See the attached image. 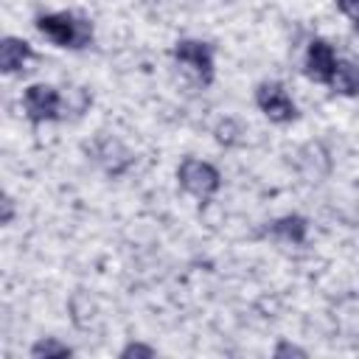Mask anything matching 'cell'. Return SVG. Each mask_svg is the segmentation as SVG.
I'll use <instances>...</instances> for the list:
<instances>
[{
	"instance_id": "cell-1",
	"label": "cell",
	"mask_w": 359,
	"mask_h": 359,
	"mask_svg": "<svg viewBox=\"0 0 359 359\" xmlns=\"http://www.w3.org/2000/svg\"><path fill=\"white\" fill-rule=\"evenodd\" d=\"M36 28L59 48H84L93 39V25L70 11L42 14V17H36Z\"/></svg>"
},
{
	"instance_id": "cell-2",
	"label": "cell",
	"mask_w": 359,
	"mask_h": 359,
	"mask_svg": "<svg viewBox=\"0 0 359 359\" xmlns=\"http://www.w3.org/2000/svg\"><path fill=\"white\" fill-rule=\"evenodd\" d=\"M177 180H180L182 191H188V194L196 196L199 202H208V199L219 191V185H222L219 171H216L210 163L196 160V157H185V160L180 163Z\"/></svg>"
},
{
	"instance_id": "cell-3",
	"label": "cell",
	"mask_w": 359,
	"mask_h": 359,
	"mask_svg": "<svg viewBox=\"0 0 359 359\" xmlns=\"http://www.w3.org/2000/svg\"><path fill=\"white\" fill-rule=\"evenodd\" d=\"M255 104H258V109H261L269 121H275V123H289V121L297 118L294 101L289 98V93L283 90V84H278V81H264V84L255 90Z\"/></svg>"
},
{
	"instance_id": "cell-4",
	"label": "cell",
	"mask_w": 359,
	"mask_h": 359,
	"mask_svg": "<svg viewBox=\"0 0 359 359\" xmlns=\"http://www.w3.org/2000/svg\"><path fill=\"white\" fill-rule=\"evenodd\" d=\"M22 107L25 115L31 118V123H45V121H56L62 118V95L50 87V84H31L22 95Z\"/></svg>"
},
{
	"instance_id": "cell-5",
	"label": "cell",
	"mask_w": 359,
	"mask_h": 359,
	"mask_svg": "<svg viewBox=\"0 0 359 359\" xmlns=\"http://www.w3.org/2000/svg\"><path fill=\"white\" fill-rule=\"evenodd\" d=\"M174 59L188 67L202 84H210L213 81V53L205 42H196V39H182L177 42L174 48Z\"/></svg>"
},
{
	"instance_id": "cell-6",
	"label": "cell",
	"mask_w": 359,
	"mask_h": 359,
	"mask_svg": "<svg viewBox=\"0 0 359 359\" xmlns=\"http://www.w3.org/2000/svg\"><path fill=\"white\" fill-rule=\"evenodd\" d=\"M334 70H337L334 48L325 39H311L306 50V76L317 84H331Z\"/></svg>"
},
{
	"instance_id": "cell-7",
	"label": "cell",
	"mask_w": 359,
	"mask_h": 359,
	"mask_svg": "<svg viewBox=\"0 0 359 359\" xmlns=\"http://www.w3.org/2000/svg\"><path fill=\"white\" fill-rule=\"evenodd\" d=\"M28 59H34V50L25 39L17 36H6L0 42V70L3 73H17Z\"/></svg>"
},
{
	"instance_id": "cell-8",
	"label": "cell",
	"mask_w": 359,
	"mask_h": 359,
	"mask_svg": "<svg viewBox=\"0 0 359 359\" xmlns=\"http://www.w3.org/2000/svg\"><path fill=\"white\" fill-rule=\"evenodd\" d=\"M95 157H98V160L104 163V168L112 171V174H121V171L129 165V151H126L118 140H112V137H101V140H98Z\"/></svg>"
},
{
	"instance_id": "cell-9",
	"label": "cell",
	"mask_w": 359,
	"mask_h": 359,
	"mask_svg": "<svg viewBox=\"0 0 359 359\" xmlns=\"http://www.w3.org/2000/svg\"><path fill=\"white\" fill-rule=\"evenodd\" d=\"M331 87L342 95H359V67L353 62H337V70H334V79H331Z\"/></svg>"
},
{
	"instance_id": "cell-10",
	"label": "cell",
	"mask_w": 359,
	"mask_h": 359,
	"mask_svg": "<svg viewBox=\"0 0 359 359\" xmlns=\"http://www.w3.org/2000/svg\"><path fill=\"white\" fill-rule=\"evenodd\" d=\"M278 238H283V241H292V244H303L306 241V230H309V224H306V219L303 216H283V219H278V222H272V227H269Z\"/></svg>"
},
{
	"instance_id": "cell-11",
	"label": "cell",
	"mask_w": 359,
	"mask_h": 359,
	"mask_svg": "<svg viewBox=\"0 0 359 359\" xmlns=\"http://www.w3.org/2000/svg\"><path fill=\"white\" fill-rule=\"evenodd\" d=\"M73 351L67 348V345H62V342H56V339H39V342H34V348H31V356H36V359H42V356H70Z\"/></svg>"
},
{
	"instance_id": "cell-12",
	"label": "cell",
	"mask_w": 359,
	"mask_h": 359,
	"mask_svg": "<svg viewBox=\"0 0 359 359\" xmlns=\"http://www.w3.org/2000/svg\"><path fill=\"white\" fill-rule=\"evenodd\" d=\"M121 356H123V359H129V356H154V348L140 345V342H132V345H126V348L121 351Z\"/></svg>"
},
{
	"instance_id": "cell-13",
	"label": "cell",
	"mask_w": 359,
	"mask_h": 359,
	"mask_svg": "<svg viewBox=\"0 0 359 359\" xmlns=\"http://www.w3.org/2000/svg\"><path fill=\"white\" fill-rule=\"evenodd\" d=\"M337 6H339L342 14H348L351 20L359 22V0H337Z\"/></svg>"
},
{
	"instance_id": "cell-14",
	"label": "cell",
	"mask_w": 359,
	"mask_h": 359,
	"mask_svg": "<svg viewBox=\"0 0 359 359\" xmlns=\"http://www.w3.org/2000/svg\"><path fill=\"white\" fill-rule=\"evenodd\" d=\"M275 356H306V351H303V348H297V345L280 342V345L275 348Z\"/></svg>"
},
{
	"instance_id": "cell-15",
	"label": "cell",
	"mask_w": 359,
	"mask_h": 359,
	"mask_svg": "<svg viewBox=\"0 0 359 359\" xmlns=\"http://www.w3.org/2000/svg\"><path fill=\"white\" fill-rule=\"evenodd\" d=\"M11 216H14V202H11V196H6L3 199V224H8Z\"/></svg>"
}]
</instances>
